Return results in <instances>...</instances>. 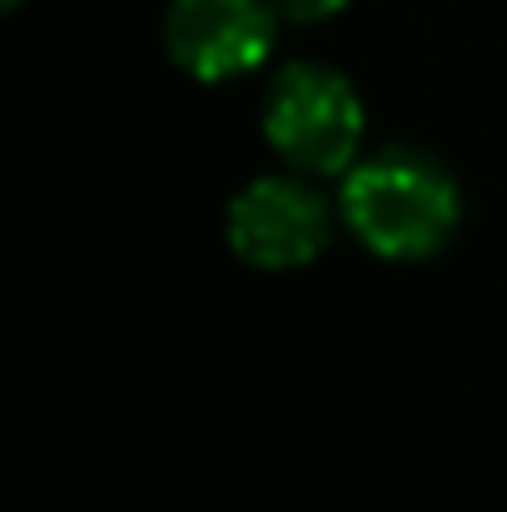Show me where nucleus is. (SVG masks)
I'll return each instance as SVG.
<instances>
[{
    "label": "nucleus",
    "mask_w": 507,
    "mask_h": 512,
    "mask_svg": "<svg viewBox=\"0 0 507 512\" xmlns=\"http://www.w3.org/2000/svg\"><path fill=\"white\" fill-rule=\"evenodd\" d=\"M343 224L383 259H428L438 254L463 214L458 184L433 155L388 145L343 170L338 184Z\"/></svg>",
    "instance_id": "1"
},
{
    "label": "nucleus",
    "mask_w": 507,
    "mask_h": 512,
    "mask_svg": "<svg viewBox=\"0 0 507 512\" xmlns=\"http://www.w3.org/2000/svg\"><path fill=\"white\" fill-rule=\"evenodd\" d=\"M264 140L299 174H343L363 145L358 90L329 65H284L264 95Z\"/></svg>",
    "instance_id": "2"
},
{
    "label": "nucleus",
    "mask_w": 507,
    "mask_h": 512,
    "mask_svg": "<svg viewBox=\"0 0 507 512\" xmlns=\"http://www.w3.org/2000/svg\"><path fill=\"white\" fill-rule=\"evenodd\" d=\"M229 244L254 269H299L329 244V204L299 174H264L229 204Z\"/></svg>",
    "instance_id": "3"
},
{
    "label": "nucleus",
    "mask_w": 507,
    "mask_h": 512,
    "mask_svg": "<svg viewBox=\"0 0 507 512\" xmlns=\"http://www.w3.org/2000/svg\"><path fill=\"white\" fill-rule=\"evenodd\" d=\"M274 0H169L165 50L194 80H234L274 45Z\"/></svg>",
    "instance_id": "4"
},
{
    "label": "nucleus",
    "mask_w": 507,
    "mask_h": 512,
    "mask_svg": "<svg viewBox=\"0 0 507 512\" xmlns=\"http://www.w3.org/2000/svg\"><path fill=\"white\" fill-rule=\"evenodd\" d=\"M348 0H274V10L284 15V20H299V25H314V20H329L338 15Z\"/></svg>",
    "instance_id": "5"
},
{
    "label": "nucleus",
    "mask_w": 507,
    "mask_h": 512,
    "mask_svg": "<svg viewBox=\"0 0 507 512\" xmlns=\"http://www.w3.org/2000/svg\"><path fill=\"white\" fill-rule=\"evenodd\" d=\"M5 5H20V0H5Z\"/></svg>",
    "instance_id": "6"
}]
</instances>
